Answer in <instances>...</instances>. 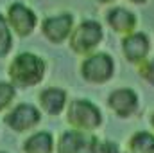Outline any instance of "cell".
Here are the masks:
<instances>
[{
    "label": "cell",
    "instance_id": "obj_5",
    "mask_svg": "<svg viewBox=\"0 0 154 153\" xmlns=\"http://www.w3.org/2000/svg\"><path fill=\"white\" fill-rule=\"evenodd\" d=\"M100 40H102V27L93 20H86L72 33L70 47L79 54H86L93 50L100 43Z\"/></svg>",
    "mask_w": 154,
    "mask_h": 153
},
{
    "label": "cell",
    "instance_id": "obj_2",
    "mask_svg": "<svg viewBox=\"0 0 154 153\" xmlns=\"http://www.w3.org/2000/svg\"><path fill=\"white\" fill-rule=\"evenodd\" d=\"M66 117H68V122L75 130H84V132L97 130L102 124V114H100L99 106L93 105L88 99L72 101L70 106H68Z\"/></svg>",
    "mask_w": 154,
    "mask_h": 153
},
{
    "label": "cell",
    "instance_id": "obj_15",
    "mask_svg": "<svg viewBox=\"0 0 154 153\" xmlns=\"http://www.w3.org/2000/svg\"><path fill=\"white\" fill-rule=\"evenodd\" d=\"M11 45H13V40H11L9 25H7L5 18L0 15V58L5 56V54L11 50Z\"/></svg>",
    "mask_w": 154,
    "mask_h": 153
},
{
    "label": "cell",
    "instance_id": "obj_1",
    "mask_svg": "<svg viewBox=\"0 0 154 153\" xmlns=\"http://www.w3.org/2000/svg\"><path fill=\"white\" fill-rule=\"evenodd\" d=\"M43 76H45V61L31 52L18 54L9 67L11 83L20 88H29L38 85Z\"/></svg>",
    "mask_w": 154,
    "mask_h": 153
},
{
    "label": "cell",
    "instance_id": "obj_19",
    "mask_svg": "<svg viewBox=\"0 0 154 153\" xmlns=\"http://www.w3.org/2000/svg\"><path fill=\"white\" fill-rule=\"evenodd\" d=\"M129 2H134V4H142V2H145V0H129Z\"/></svg>",
    "mask_w": 154,
    "mask_h": 153
},
{
    "label": "cell",
    "instance_id": "obj_10",
    "mask_svg": "<svg viewBox=\"0 0 154 153\" xmlns=\"http://www.w3.org/2000/svg\"><path fill=\"white\" fill-rule=\"evenodd\" d=\"M70 31H72V16L70 15L52 16L43 22V34L54 43H61L65 38H68Z\"/></svg>",
    "mask_w": 154,
    "mask_h": 153
},
{
    "label": "cell",
    "instance_id": "obj_13",
    "mask_svg": "<svg viewBox=\"0 0 154 153\" xmlns=\"http://www.w3.org/2000/svg\"><path fill=\"white\" fill-rule=\"evenodd\" d=\"M23 151L25 153H52L54 151V137L48 132H36L25 141Z\"/></svg>",
    "mask_w": 154,
    "mask_h": 153
},
{
    "label": "cell",
    "instance_id": "obj_21",
    "mask_svg": "<svg viewBox=\"0 0 154 153\" xmlns=\"http://www.w3.org/2000/svg\"><path fill=\"white\" fill-rule=\"evenodd\" d=\"M151 124H152V128H154V114H152V117H151Z\"/></svg>",
    "mask_w": 154,
    "mask_h": 153
},
{
    "label": "cell",
    "instance_id": "obj_18",
    "mask_svg": "<svg viewBox=\"0 0 154 153\" xmlns=\"http://www.w3.org/2000/svg\"><path fill=\"white\" fill-rule=\"evenodd\" d=\"M99 153H120V150H118V146H116L115 142L104 141V142H100V146H99Z\"/></svg>",
    "mask_w": 154,
    "mask_h": 153
},
{
    "label": "cell",
    "instance_id": "obj_22",
    "mask_svg": "<svg viewBox=\"0 0 154 153\" xmlns=\"http://www.w3.org/2000/svg\"><path fill=\"white\" fill-rule=\"evenodd\" d=\"M0 153H4V151H0Z\"/></svg>",
    "mask_w": 154,
    "mask_h": 153
},
{
    "label": "cell",
    "instance_id": "obj_3",
    "mask_svg": "<svg viewBox=\"0 0 154 153\" xmlns=\"http://www.w3.org/2000/svg\"><path fill=\"white\" fill-rule=\"evenodd\" d=\"M100 142L91 132L70 130L59 137L57 153H99Z\"/></svg>",
    "mask_w": 154,
    "mask_h": 153
},
{
    "label": "cell",
    "instance_id": "obj_4",
    "mask_svg": "<svg viewBox=\"0 0 154 153\" xmlns=\"http://www.w3.org/2000/svg\"><path fill=\"white\" fill-rule=\"evenodd\" d=\"M113 70H115V63H113L111 56L104 54V52L91 54L90 58L84 60V63L81 67L82 77L90 83H95V85L109 81L113 76Z\"/></svg>",
    "mask_w": 154,
    "mask_h": 153
},
{
    "label": "cell",
    "instance_id": "obj_12",
    "mask_svg": "<svg viewBox=\"0 0 154 153\" xmlns=\"http://www.w3.org/2000/svg\"><path fill=\"white\" fill-rule=\"evenodd\" d=\"M108 24L115 29L116 33H129L136 25V18L127 9L116 7V9H111L108 13Z\"/></svg>",
    "mask_w": 154,
    "mask_h": 153
},
{
    "label": "cell",
    "instance_id": "obj_6",
    "mask_svg": "<svg viewBox=\"0 0 154 153\" xmlns=\"http://www.w3.org/2000/svg\"><path fill=\"white\" fill-rule=\"evenodd\" d=\"M4 121L11 130H14L18 133H23V132H31L38 126L39 121H41V115H39V110L36 106L23 103V105L14 106L5 115Z\"/></svg>",
    "mask_w": 154,
    "mask_h": 153
},
{
    "label": "cell",
    "instance_id": "obj_7",
    "mask_svg": "<svg viewBox=\"0 0 154 153\" xmlns=\"http://www.w3.org/2000/svg\"><path fill=\"white\" fill-rule=\"evenodd\" d=\"M109 108L115 112L118 117H131L138 110V96L131 88H118L113 90L108 97Z\"/></svg>",
    "mask_w": 154,
    "mask_h": 153
},
{
    "label": "cell",
    "instance_id": "obj_8",
    "mask_svg": "<svg viewBox=\"0 0 154 153\" xmlns=\"http://www.w3.org/2000/svg\"><path fill=\"white\" fill-rule=\"evenodd\" d=\"M7 18H9V24L11 27L16 31V34L20 36H29L32 31H34V25H36V15L25 7L23 4H13L9 7V13H7Z\"/></svg>",
    "mask_w": 154,
    "mask_h": 153
},
{
    "label": "cell",
    "instance_id": "obj_16",
    "mask_svg": "<svg viewBox=\"0 0 154 153\" xmlns=\"http://www.w3.org/2000/svg\"><path fill=\"white\" fill-rule=\"evenodd\" d=\"M14 99V85L0 81V112L5 110Z\"/></svg>",
    "mask_w": 154,
    "mask_h": 153
},
{
    "label": "cell",
    "instance_id": "obj_20",
    "mask_svg": "<svg viewBox=\"0 0 154 153\" xmlns=\"http://www.w3.org/2000/svg\"><path fill=\"white\" fill-rule=\"evenodd\" d=\"M99 2H102V4H108V2H113V0H99Z\"/></svg>",
    "mask_w": 154,
    "mask_h": 153
},
{
    "label": "cell",
    "instance_id": "obj_14",
    "mask_svg": "<svg viewBox=\"0 0 154 153\" xmlns=\"http://www.w3.org/2000/svg\"><path fill=\"white\" fill-rule=\"evenodd\" d=\"M129 153H154V133L138 132L129 139Z\"/></svg>",
    "mask_w": 154,
    "mask_h": 153
},
{
    "label": "cell",
    "instance_id": "obj_9",
    "mask_svg": "<svg viewBox=\"0 0 154 153\" xmlns=\"http://www.w3.org/2000/svg\"><path fill=\"white\" fill-rule=\"evenodd\" d=\"M149 47H151V41H149V38L143 33H133V34L125 36L124 41H122L124 56L131 63H140L147 56Z\"/></svg>",
    "mask_w": 154,
    "mask_h": 153
},
{
    "label": "cell",
    "instance_id": "obj_17",
    "mask_svg": "<svg viewBox=\"0 0 154 153\" xmlns=\"http://www.w3.org/2000/svg\"><path fill=\"white\" fill-rule=\"evenodd\" d=\"M142 76H143V79H145L147 83H151V85L154 86V58L149 61V63L143 65V69H142Z\"/></svg>",
    "mask_w": 154,
    "mask_h": 153
},
{
    "label": "cell",
    "instance_id": "obj_11",
    "mask_svg": "<svg viewBox=\"0 0 154 153\" xmlns=\"http://www.w3.org/2000/svg\"><path fill=\"white\" fill-rule=\"evenodd\" d=\"M39 105L48 115H59L66 105V92L61 88H45L39 94Z\"/></svg>",
    "mask_w": 154,
    "mask_h": 153
}]
</instances>
